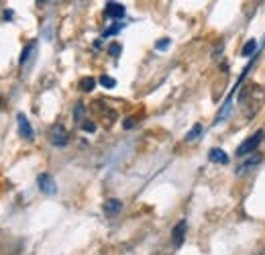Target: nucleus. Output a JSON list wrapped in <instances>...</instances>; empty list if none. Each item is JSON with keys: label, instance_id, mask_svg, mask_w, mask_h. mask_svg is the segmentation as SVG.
Masks as SVG:
<instances>
[{"label": "nucleus", "instance_id": "dca6fc26", "mask_svg": "<svg viewBox=\"0 0 265 255\" xmlns=\"http://www.w3.org/2000/svg\"><path fill=\"white\" fill-rule=\"evenodd\" d=\"M121 51H123V47H121L119 43H113V45H109V54H111L113 58H119V56H121Z\"/></svg>", "mask_w": 265, "mask_h": 255}, {"label": "nucleus", "instance_id": "6e6552de", "mask_svg": "<svg viewBox=\"0 0 265 255\" xmlns=\"http://www.w3.org/2000/svg\"><path fill=\"white\" fill-rule=\"evenodd\" d=\"M208 160L212 162V164H229V156L223 151V149H219V147H215V149H210V153H208Z\"/></svg>", "mask_w": 265, "mask_h": 255}, {"label": "nucleus", "instance_id": "6ab92c4d", "mask_svg": "<svg viewBox=\"0 0 265 255\" xmlns=\"http://www.w3.org/2000/svg\"><path fill=\"white\" fill-rule=\"evenodd\" d=\"M168 45H170V39H162V41H159L155 47H157V49H166Z\"/></svg>", "mask_w": 265, "mask_h": 255}, {"label": "nucleus", "instance_id": "ddd939ff", "mask_svg": "<svg viewBox=\"0 0 265 255\" xmlns=\"http://www.w3.org/2000/svg\"><path fill=\"white\" fill-rule=\"evenodd\" d=\"M255 51H257V41L251 39V41H247V43L243 45V51H241V54H243L245 58H251V56L255 54Z\"/></svg>", "mask_w": 265, "mask_h": 255}, {"label": "nucleus", "instance_id": "f8f14e48", "mask_svg": "<svg viewBox=\"0 0 265 255\" xmlns=\"http://www.w3.org/2000/svg\"><path fill=\"white\" fill-rule=\"evenodd\" d=\"M94 88H96V80H94V78L88 76V78H82V80H80V90H82V92H92Z\"/></svg>", "mask_w": 265, "mask_h": 255}, {"label": "nucleus", "instance_id": "4468645a", "mask_svg": "<svg viewBox=\"0 0 265 255\" xmlns=\"http://www.w3.org/2000/svg\"><path fill=\"white\" fill-rule=\"evenodd\" d=\"M84 115H86V107H84V102H78L76 109H74V119L78 123H84Z\"/></svg>", "mask_w": 265, "mask_h": 255}, {"label": "nucleus", "instance_id": "9b49d317", "mask_svg": "<svg viewBox=\"0 0 265 255\" xmlns=\"http://www.w3.org/2000/svg\"><path fill=\"white\" fill-rule=\"evenodd\" d=\"M200 135H202V125H200V123H196V125L188 131L186 141H188V143H194V141H198V139H200Z\"/></svg>", "mask_w": 265, "mask_h": 255}, {"label": "nucleus", "instance_id": "39448f33", "mask_svg": "<svg viewBox=\"0 0 265 255\" xmlns=\"http://www.w3.org/2000/svg\"><path fill=\"white\" fill-rule=\"evenodd\" d=\"M186 231H188V223H186V221H180V223L174 227V231H172V241H174L176 247H180V245L184 243Z\"/></svg>", "mask_w": 265, "mask_h": 255}, {"label": "nucleus", "instance_id": "a211bd4d", "mask_svg": "<svg viewBox=\"0 0 265 255\" xmlns=\"http://www.w3.org/2000/svg\"><path fill=\"white\" fill-rule=\"evenodd\" d=\"M135 125H137V119H135V117H129V119L123 123V127H125V129H133Z\"/></svg>", "mask_w": 265, "mask_h": 255}, {"label": "nucleus", "instance_id": "1a4fd4ad", "mask_svg": "<svg viewBox=\"0 0 265 255\" xmlns=\"http://www.w3.org/2000/svg\"><path fill=\"white\" fill-rule=\"evenodd\" d=\"M106 15L111 19H123L125 17V7L121 3H109L106 5Z\"/></svg>", "mask_w": 265, "mask_h": 255}, {"label": "nucleus", "instance_id": "2eb2a0df", "mask_svg": "<svg viewBox=\"0 0 265 255\" xmlns=\"http://www.w3.org/2000/svg\"><path fill=\"white\" fill-rule=\"evenodd\" d=\"M100 84H102L104 88H115V86H117V80L111 78V76H102V78H100Z\"/></svg>", "mask_w": 265, "mask_h": 255}, {"label": "nucleus", "instance_id": "20e7f679", "mask_svg": "<svg viewBox=\"0 0 265 255\" xmlns=\"http://www.w3.org/2000/svg\"><path fill=\"white\" fill-rule=\"evenodd\" d=\"M17 123H19V133H21V137H25L27 141H31L35 133H33V127H31L29 119H27L23 113H19V115H17Z\"/></svg>", "mask_w": 265, "mask_h": 255}, {"label": "nucleus", "instance_id": "9d476101", "mask_svg": "<svg viewBox=\"0 0 265 255\" xmlns=\"http://www.w3.org/2000/svg\"><path fill=\"white\" fill-rule=\"evenodd\" d=\"M35 49H37V43L33 41V43H29L25 49H23V56H21V66H25L31 58H33V54H35Z\"/></svg>", "mask_w": 265, "mask_h": 255}, {"label": "nucleus", "instance_id": "423d86ee", "mask_svg": "<svg viewBox=\"0 0 265 255\" xmlns=\"http://www.w3.org/2000/svg\"><path fill=\"white\" fill-rule=\"evenodd\" d=\"M121 211H123V202H121L119 198H109V200L104 202V215L117 217Z\"/></svg>", "mask_w": 265, "mask_h": 255}, {"label": "nucleus", "instance_id": "0eeeda50", "mask_svg": "<svg viewBox=\"0 0 265 255\" xmlns=\"http://www.w3.org/2000/svg\"><path fill=\"white\" fill-rule=\"evenodd\" d=\"M261 160H263V158L259 156V153H257V156H251V158H249L245 164H241V166L237 168V176H243V174H247L249 170H253L255 166H259V164H261Z\"/></svg>", "mask_w": 265, "mask_h": 255}, {"label": "nucleus", "instance_id": "f3484780", "mask_svg": "<svg viewBox=\"0 0 265 255\" xmlns=\"http://www.w3.org/2000/svg\"><path fill=\"white\" fill-rule=\"evenodd\" d=\"M82 129H84L86 133H94V131H96V125H94L92 121H84V123H82Z\"/></svg>", "mask_w": 265, "mask_h": 255}, {"label": "nucleus", "instance_id": "aec40b11", "mask_svg": "<svg viewBox=\"0 0 265 255\" xmlns=\"http://www.w3.org/2000/svg\"><path fill=\"white\" fill-rule=\"evenodd\" d=\"M263 139H265V131H263Z\"/></svg>", "mask_w": 265, "mask_h": 255}, {"label": "nucleus", "instance_id": "f03ea898", "mask_svg": "<svg viewBox=\"0 0 265 255\" xmlns=\"http://www.w3.org/2000/svg\"><path fill=\"white\" fill-rule=\"evenodd\" d=\"M37 186H39V190H41L43 194H47V196H53V194L58 192V184H56V180H53L51 174H39Z\"/></svg>", "mask_w": 265, "mask_h": 255}, {"label": "nucleus", "instance_id": "7ed1b4c3", "mask_svg": "<svg viewBox=\"0 0 265 255\" xmlns=\"http://www.w3.org/2000/svg\"><path fill=\"white\" fill-rule=\"evenodd\" d=\"M49 141L56 145V147H66L68 145V131L64 125H56L51 127V133H49Z\"/></svg>", "mask_w": 265, "mask_h": 255}, {"label": "nucleus", "instance_id": "f257e3e1", "mask_svg": "<svg viewBox=\"0 0 265 255\" xmlns=\"http://www.w3.org/2000/svg\"><path fill=\"white\" fill-rule=\"evenodd\" d=\"M261 141H263V133H261V131H257L255 135L247 137V139L237 147V158H247V156H251V153H255V149L259 147Z\"/></svg>", "mask_w": 265, "mask_h": 255}]
</instances>
